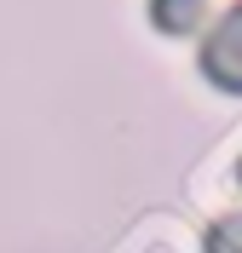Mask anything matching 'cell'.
Masks as SVG:
<instances>
[{"label":"cell","instance_id":"6da1fadb","mask_svg":"<svg viewBox=\"0 0 242 253\" xmlns=\"http://www.w3.org/2000/svg\"><path fill=\"white\" fill-rule=\"evenodd\" d=\"M202 75H208L219 92L242 98V0L225 17H213L208 41H202Z\"/></svg>","mask_w":242,"mask_h":253},{"label":"cell","instance_id":"7a4b0ae2","mask_svg":"<svg viewBox=\"0 0 242 253\" xmlns=\"http://www.w3.org/2000/svg\"><path fill=\"white\" fill-rule=\"evenodd\" d=\"M208 17V0H150V23L161 35H191Z\"/></svg>","mask_w":242,"mask_h":253},{"label":"cell","instance_id":"3957f363","mask_svg":"<svg viewBox=\"0 0 242 253\" xmlns=\"http://www.w3.org/2000/svg\"><path fill=\"white\" fill-rule=\"evenodd\" d=\"M202 253H242V213H231V219L213 224L208 242H202Z\"/></svg>","mask_w":242,"mask_h":253},{"label":"cell","instance_id":"277c9868","mask_svg":"<svg viewBox=\"0 0 242 253\" xmlns=\"http://www.w3.org/2000/svg\"><path fill=\"white\" fill-rule=\"evenodd\" d=\"M237 184H242V167H237Z\"/></svg>","mask_w":242,"mask_h":253}]
</instances>
